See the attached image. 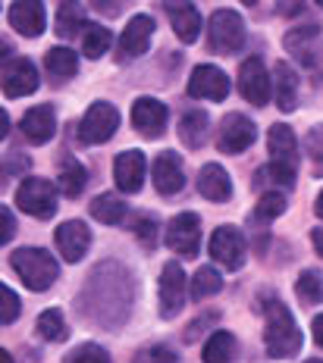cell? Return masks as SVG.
<instances>
[{"label": "cell", "mask_w": 323, "mask_h": 363, "mask_svg": "<svg viewBox=\"0 0 323 363\" xmlns=\"http://www.w3.org/2000/svg\"><path fill=\"white\" fill-rule=\"evenodd\" d=\"M264 345L270 351V357L283 360V357H292L298 354L302 347V332L295 326V316L289 313V307L273 301L267 307V329H264Z\"/></svg>", "instance_id": "6da1fadb"}, {"label": "cell", "mask_w": 323, "mask_h": 363, "mask_svg": "<svg viewBox=\"0 0 323 363\" xmlns=\"http://www.w3.org/2000/svg\"><path fill=\"white\" fill-rule=\"evenodd\" d=\"M267 150H270V176L280 182V185H295V172H298L295 132H292L289 125H283V123L270 125Z\"/></svg>", "instance_id": "7a4b0ae2"}, {"label": "cell", "mask_w": 323, "mask_h": 363, "mask_svg": "<svg viewBox=\"0 0 323 363\" xmlns=\"http://www.w3.org/2000/svg\"><path fill=\"white\" fill-rule=\"evenodd\" d=\"M10 263H13V269L19 272L22 282H26V289H32V291L50 289L60 272L57 260L48 251H41V247H19Z\"/></svg>", "instance_id": "3957f363"}, {"label": "cell", "mask_w": 323, "mask_h": 363, "mask_svg": "<svg viewBox=\"0 0 323 363\" xmlns=\"http://www.w3.org/2000/svg\"><path fill=\"white\" fill-rule=\"evenodd\" d=\"M16 203L22 213L35 216V219H50L57 213V188L48 179L28 176L22 185L16 188Z\"/></svg>", "instance_id": "277c9868"}, {"label": "cell", "mask_w": 323, "mask_h": 363, "mask_svg": "<svg viewBox=\"0 0 323 363\" xmlns=\"http://www.w3.org/2000/svg\"><path fill=\"white\" fill-rule=\"evenodd\" d=\"M210 35V50L220 54H239L245 48V22L236 10H217L207 26Z\"/></svg>", "instance_id": "5b68a950"}, {"label": "cell", "mask_w": 323, "mask_h": 363, "mask_svg": "<svg viewBox=\"0 0 323 363\" xmlns=\"http://www.w3.org/2000/svg\"><path fill=\"white\" fill-rule=\"evenodd\" d=\"M119 128V110L107 101H97L88 107V113L79 123V141L82 145H104L114 138V132Z\"/></svg>", "instance_id": "8992f818"}, {"label": "cell", "mask_w": 323, "mask_h": 363, "mask_svg": "<svg viewBox=\"0 0 323 363\" xmlns=\"http://www.w3.org/2000/svg\"><path fill=\"white\" fill-rule=\"evenodd\" d=\"M239 91L248 104L254 107H264L270 101V75H267V66L261 57H248L242 66H239Z\"/></svg>", "instance_id": "52a82bcc"}, {"label": "cell", "mask_w": 323, "mask_h": 363, "mask_svg": "<svg viewBox=\"0 0 323 363\" xmlns=\"http://www.w3.org/2000/svg\"><path fill=\"white\" fill-rule=\"evenodd\" d=\"M210 257H214L220 267L239 269L245 263V238L236 225H220V229L210 235Z\"/></svg>", "instance_id": "ba28073f"}, {"label": "cell", "mask_w": 323, "mask_h": 363, "mask_svg": "<svg viewBox=\"0 0 323 363\" xmlns=\"http://www.w3.org/2000/svg\"><path fill=\"white\" fill-rule=\"evenodd\" d=\"M4 94L6 97H26V94H32V91H38L41 85V79H38V69H35L28 60H10L6 57L4 60Z\"/></svg>", "instance_id": "9c48e42d"}, {"label": "cell", "mask_w": 323, "mask_h": 363, "mask_svg": "<svg viewBox=\"0 0 323 363\" xmlns=\"http://www.w3.org/2000/svg\"><path fill=\"white\" fill-rule=\"evenodd\" d=\"M185 307V272L179 263H167L160 272V316L173 320Z\"/></svg>", "instance_id": "30bf717a"}, {"label": "cell", "mask_w": 323, "mask_h": 363, "mask_svg": "<svg viewBox=\"0 0 323 363\" xmlns=\"http://www.w3.org/2000/svg\"><path fill=\"white\" fill-rule=\"evenodd\" d=\"M167 245L182 257H195L201 245V219L195 213H179L167 225Z\"/></svg>", "instance_id": "8fae6325"}, {"label": "cell", "mask_w": 323, "mask_h": 363, "mask_svg": "<svg viewBox=\"0 0 323 363\" xmlns=\"http://www.w3.org/2000/svg\"><path fill=\"white\" fill-rule=\"evenodd\" d=\"M132 125L145 138H160L167 128V107L157 97H138L132 104Z\"/></svg>", "instance_id": "7c38bea8"}, {"label": "cell", "mask_w": 323, "mask_h": 363, "mask_svg": "<svg viewBox=\"0 0 323 363\" xmlns=\"http://www.w3.org/2000/svg\"><path fill=\"white\" fill-rule=\"evenodd\" d=\"M254 123L251 119H245L242 113H229L226 119H223V125H220V150L223 154H242L245 147H251L254 145Z\"/></svg>", "instance_id": "4fadbf2b"}, {"label": "cell", "mask_w": 323, "mask_h": 363, "mask_svg": "<svg viewBox=\"0 0 323 363\" xmlns=\"http://www.w3.org/2000/svg\"><path fill=\"white\" fill-rule=\"evenodd\" d=\"M57 247L60 254H63L66 263H79L82 257L88 254V245H92V232H88V225L82 223V219H70V223H63L57 229Z\"/></svg>", "instance_id": "5bb4252c"}, {"label": "cell", "mask_w": 323, "mask_h": 363, "mask_svg": "<svg viewBox=\"0 0 323 363\" xmlns=\"http://www.w3.org/2000/svg\"><path fill=\"white\" fill-rule=\"evenodd\" d=\"M189 94L192 97H201V101H223L229 94V79L223 69L217 66H198L189 79Z\"/></svg>", "instance_id": "9a60e30c"}, {"label": "cell", "mask_w": 323, "mask_h": 363, "mask_svg": "<svg viewBox=\"0 0 323 363\" xmlns=\"http://www.w3.org/2000/svg\"><path fill=\"white\" fill-rule=\"evenodd\" d=\"M151 35H154V19L151 16H132L129 26H126L123 38H119V60H135L141 57L148 50V44H151Z\"/></svg>", "instance_id": "2e32d148"}, {"label": "cell", "mask_w": 323, "mask_h": 363, "mask_svg": "<svg viewBox=\"0 0 323 363\" xmlns=\"http://www.w3.org/2000/svg\"><path fill=\"white\" fill-rule=\"evenodd\" d=\"M114 179L119 191L135 194L145 185V154L141 150H123L114 160Z\"/></svg>", "instance_id": "e0dca14e"}, {"label": "cell", "mask_w": 323, "mask_h": 363, "mask_svg": "<svg viewBox=\"0 0 323 363\" xmlns=\"http://www.w3.org/2000/svg\"><path fill=\"white\" fill-rule=\"evenodd\" d=\"M185 185V172H182V160H179V154H160L154 160V188L160 194H179Z\"/></svg>", "instance_id": "ac0fdd59"}, {"label": "cell", "mask_w": 323, "mask_h": 363, "mask_svg": "<svg viewBox=\"0 0 323 363\" xmlns=\"http://www.w3.org/2000/svg\"><path fill=\"white\" fill-rule=\"evenodd\" d=\"M6 19H10V26L26 38H38L44 32V26H48V13H44V6L32 4V0H26V4H13L10 13H6Z\"/></svg>", "instance_id": "d6986e66"}, {"label": "cell", "mask_w": 323, "mask_h": 363, "mask_svg": "<svg viewBox=\"0 0 323 363\" xmlns=\"http://www.w3.org/2000/svg\"><path fill=\"white\" fill-rule=\"evenodd\" d=\"M57 132V116L50 107H32L22 116V135H26L32 145H44L50 141Z\"/></svg>", "instance_id": "ffe728a7"}, {"label": "cell", "mask_w": 323, "mask_h": 363, "mask_svg": "<svg viewBox=\"0 0 323 363\" xmlns=\"http://www.w3.org/2000/svg\"><path fill=\"white\" fill-rule=\"evenodd\" d=\"M198 191L204 194L207 201H229L232 198L229 172L223 169L220 163H207L204 169L198 172Z\"/></svg>", "instance_id": "44dd1931"}, {"label": "cell", "mask_w": 323, "mask_h": 363, "mask_svg": "<svg viewBox=\"0 0 323 363\" xmlns=\"http://www.w3.org/2000/svg\"><path fill=\"white\" fill-rule=\"evenodd\" d=\"M167 13H170V22L176 28L179 41L192 44L195 38L201 35V16L192 4H167Z\"/></svg>", "instance_id": "7402d4cb"}, {"label": "cell", "mask_w": 323, "mask_h": 363, "mask_svg": "<svg viewBox=\"0 0 323 363\" xmlns=\"http://www.w3.org/2000/svg\"><path fill=\"white\" fill-rule=\"evenodd\" d=\"M273 91H276V107L283 113L295 110V97H298V82H295V72L289 69V63H276L273 69Z\"/></svg>", "instance_id": "603a6c76"}, {"label": "cell", "mask_w": 323, "mask_h": 363, "mask_svg": "<svg viewBox=\"0 0 323 363\" xmlns=\"http://www.w3.org/2000/svg\"><path fill=\"white\" fill-rule=\"evenodd\" d=\"M44 69H48V75L57 82L72 79V75L79 72V57L72 54L70 48H50L48 57H44Z\"/></svg>", "instance_id": "cb8c5ba5"}, {"label": "cell", "mask_w": 323, "mask_h": 363, "mask_svg": "<svg viewBox=\"0 0 323 363\" xmlns=\"http://www.w3.org/2000/svg\"><path fill=\"white\" fill-rule=\"evenodd\" d=\"M57 179H60V191H63L66 198H79L82 188H85V182H88V172L82 169V163L76 160V157H63V160H60Z\"/></svg>", "instance_id": "d4e9b609"}, {"label": "cell", "mask_w": 323, "mask_h": 363, "mask_svg": "<svg viewBox=\"0 0 323 363\" xmlns=\"http://www.w3.org/2000/svg\"><path fill=\"white\" fill-rule=\"evenodd\" d=\"M179 138L185 147H201L207 138V113L204 110H189L179 123Z\"/></svg>", "instance_id": "484cf974"}, {"label": "cell", "mask_w": 323, "mask_h": 363, "mask_svg": "<svg viewBox=\"0 0 323 363\" xmlns=\"http://www.w3.org/2000/svg\"><path fill=\"white\" fill-rule=\"evenodd\" d=\"M204 363H236V338L229 332H214L204 345Z\"/></svg>", "instance_id": "4316f807"}, {"label": "cell", "mask_w": 323, "mask_h": 363, "mask_svg": "<svg viewBox=\"0 0 323 363\" xmlns=\"http://www.w3.org/2000/svg\"><path fill=\"white\" fill-rule=\"evenodd\" d=\"M88 210H92V216L97 223H107V225H116L119 219L126 216V203L119 201L116 194H97Z\"/></svg>", "instance_id": "83f0119b"}, {"label": "cell", "mask_w": 323, "mask_h": 363, "mask_svg": "<svg viewBox=\"0 0 323 363\" xmlns=\"http://www.w3.org/2000/svg\"><path fill=\"white\" fill-rule=\"evenodd\" d=\"M82 28H88L85 6H79V4H63L60 6L57 10V32L63 38H72V35H79Z\"/></svg>", "instance_id": "f1b7e54d"}, {"label": "cell", "mask_w": 323, "mask_h": 363, "mask_svg": "<svg viewBox=\"0 0 323 363\" xmlns=\"http://www.w3.org/2000/svg\"><path fill=\"white\" fill-rule=\"evenodd\" d=\"M110 41H114V38H110V32L104 26H88L85 35H82V54L92 57V60L104 57L110 48Z\"/></svg>", "instance_id": "f546056e"}, {"label": "cell", "mask_w": 323, "mask_h": 363, "mask_svg": "<svg viewBox=\"0 0 323 363\" xmlns=\"http://www.w3.org/2000/svg\"><path fill=\"white\" fill-rule=\"evenodd\" d=\"M295 291H298V298H302L305 304H320L323 301V276L320 272H314V269H305L302 276H298V282H295Z\"/></svg>", "instance_id": "4dcf8cb0"}, {"label": "cell", "mask_w": 323, "mask_h": 363, "mask_svg": "<svg viewBox=\"0 0 323 363\" xmlns=\"http://www.w3.org/2000/svg\"><path fill=\"white\" fill-rule=\"evenodd\" d=\"M38 335L48 338V342H63L66 338V323L60 310H44L38 316Z\"/></svg>", "instance_id": "1f68e13d"}, {"label": "cell", "mask_w": 323, "mask_h": 363, "mask_svg": "<svg viewBox=\"0 0 323 363\" xmlns=\"http://www.w3.org/2000/svg\"><path fill=\"white\" fill-rule=\"evenodd\" d=\"M220 289H223V279H220V272L217 269L201 267L198 272H195V279H192V294L195 298H207V294H217Z\"/></svg>", "instance_id": "d6a6232c"}, {"label": "cell", "mask_w": 323, "mask_h": 363, "mask_svg": "<svg viewBox=\"0 0 323 363\" xmlns=\"http://www.w3.org/2000/svg\"><path fill=\"white\" fill-rule=\"evenodd\" d=\"M285 210V198L280 191H267V194H261V201H258V207H254V216L258 219H276Z\"/></svg>", "instance_id": "836d02e7"}, {"label": "cell", "mask_w": 323, "mask_h": 363, "mask_svg": "<svg viewBox=\"0 0 323 363\" xmlns=\"http://www.w3.org/2000/svg\"><path fill=\"white\" fill-rule=\"evenodd\" d=\"M66 363H110L107 351L97 345H82L72 354H66Z\"/></svg>", "instance_id": "e575fe53"}, {"label": "cell", "mask_w": 323, "mask_h": 363, "mask_svg": "<svg viewBox=\"0 0 323 363\" xmlns=\"http://www.w3.org/2000/svg\"><path fill=\"white\" fill-rule=\"evenodd\" d=\"M135 235H138V241L148 247V251H154V245H157V219L154 216H141L138 225H135Z\"/></svg>", "instance_id": "d590c367"}, {"label": "cell", "mask_w": 323, "mask_h": 363, "mask_svg": "<svg viewBox=\"0 0 323 363\" xmlns=\"http://www.w3.org/2000/svg\"><path fill=\"white\" fill-rule=\"evenodd\" d=\"M16 316H19V294L4 285V313H0V320H4V326H6V323H13Z\"/></svg>", "instance_id": "8d00e7d4"}, {"label": "cell", "mask_w": 323, "mask_h": 363, "mask_svg": "<svg viewBox=\"0 0 323 363\" xmlns=\"http://www.w3.org/2000/svg\"><path fill=\"white\" fill-rule=\"evenodd\" d=\"M138 363H176V354L167 351V347H154V351H148Z\"/></svg>", "instance_id": "74e56055"}, {"label": "cell", "mask_w": 323, "mask_h": 363, "mask_svg": "<svg viewBox=\"0 0 323 363\" xmlns=\"http://www.w3.org/2000/svg\"><path fill=\"white\" fill-rule=\"evenodd\" d=\"M0 216H4V232H0V241H10L13 238V229H16V225H13V213L10 210H0Z\"/></svg>", "instance_id": "f35d334b"}, {"label": "cell", "mask_w": 323, "mask_h": 363, "mask_svg": "<svg viewBox=\"0 0 323 363\" xmlns=\"http://www.w3.org/2000/svg\"><path fill=\"white\" fill-rule=\"evenodd\" d=\"M314 338H317V345L323 347V313L314 320Z\"/></svg>", "instance_id": "ab89813d"}, {"label": "cell", "mask_w": 323, "mask_h": 363, "mask_svg": "<svg viewBox=\"0 0 323 363\" xmlns=\"http://www.w3.org/2000/svg\"><path fill=\"white\" fill-rule=\"evenodd\" d=\"M311 241H314V247H317V254L323 257V229H314L311 232Z\"/></svg>", "instance_id": "60d3db41"}, {"label": "cell", "mask_w": 323, "mask_h": 363, "mask_svg": "<svg viewBox=\"0 0 323 363\" xmlns=\"http://www.w3.org/2000/svg\"><path fill=\"white\" fill-rule=\"evenodd\" d=\"M314 210H317V216L323 219V191H320V198H317V203H314Z\"/></svg>", "instance_id": "b9f144b4"}, {"label": "cell", "mask_w": 323, "mask_h": 363, "mask_svg": "<svg viewBox=\"0 0 323 363\" xmlns=\"http://www.w3.org/2000/svg\"><path fill=\"white\" fill-rule=\"evenodd\" d=\"M0 363H13V357L6 351H0Z\"/></svg>", "instance_id": "7bdbcfd3"}, {"label": "cell", "mask_w": 323, "mask_h": 363, "mask_svg": "<svg viewBox=\"0 0 323 363\" xmlns=\"http://www.w3.org/2000/svg\"><path fill=\"white\" fill-rule=\"evenodd\" d=\"M305 363H323V360H320V357H314V360H305Z\"/></svg>", "instance_id": "ee69618b"}, {"label": "cell", "mask_w": 323, "mask_h": 363, "mask_svg": "<svg viewBox=\"0 0 323 363\" xmlns=\"http://www.w3.org/2000/svg\"><path fill=\"white\" fill-rule=\"evenodd\" d=\"M320 163H323V160H320Z\"/></svg>", "instance_id": "f6af8a7d"}]
</instances>
